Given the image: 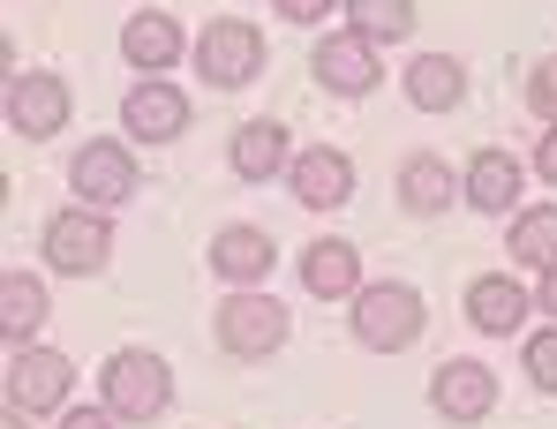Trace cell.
Segmentation results:
<instances>
[{
    "label": "cell",
    "instance_id": "cell-1",
    "mask_svg": "<svg viewBox=\"0 0 557 429\" xmlns=\"http://www.w3.org/2000/svg\"><path fill=\"white\" fill-rule=\"evenodd\" d=\"M98 400L121 415V422H166V407H174V369H166V354H151V346H121V354H106V369H98Z\"/></svg>",
    "mask_w": 557,
    "mask_h": 429
},
{
    "label": "cell",
    "instance_id": "cell-2",
    "mask_svg": "<svg viewBox=\"0 0 557 429\" xmlns=\"http://www.w3.org/2000/svg\"><path fill=\"white\" fill-rule=\"evenodd\" d=\"M188 61H196V76L211 90H249L264 76V61H272V46H264V30L257 23H242V15H219L196 46H188Z\"/></svg>",
    "mask_w": 557,
    "mask_h": 429
},
{
    "label": "cell",
    "instance_id": "cell-3",
    "mask_svg": "<svg viewBox=\"0 0 557 429\" xmlns=\"http://www.w3.org/2000/svg\"><path fill=\"white\" fill-rule=\"evenodd\" d=\"M355 340L370 346V354H407V346L422 340V294L407 286V279H370L362 294H355Z\"/></svg>",
    "mask_w": 557,
    "mask_h": 429
},
{
    "label": "cell",
    "instance_id": "cell-4",
    "mask_svg": "<svg viewBox=\"0 0 557 429\" xmlns=\"http://www.w3.org/2000/svg\"><path fill=\"white\" fill-rule=\"evenodd\" d=\"M46 271H61V279H91L113 263V219L91 211V204H61L53 219H46Z\"/></svg>",
    "mask_w": 557,
    "mask_h": 429
},
{
    "label": "cell",
    "instance_id": "cell-5",
    "mask_svg": "<svg viewBox=\"0 0 557 429\" xmlns=\"http://www.w3.org/2000/svg\"><path fill=\"white\" fill-rule=\"evenodd\" d=\"M211 332H219V346H226L234 361H264V354H278V346H286L294 317L278 309L272 294H257V286H234V294L219 302Z\"/></svg>",
    "mask_w": 557,
    "mask_h": 429
},
{
    "label": "cell",
    "instance_id": "cell-6",
    "mask_svg": "<svg viewBox=\"0 0 557 429\" xmlns=\"http://www.w3.org/2000/svg\"><path fill=\"white\" fill-rule=\"evenodd\" d=\"M136 188H144V167L128 159V144H121V136H91V144L69 159V196H76V204H91V211H121Z\"/></svg>",
    "mask_w": 557,
    "mask_h": 429
},
{
    "label": "cell",
    "instance_id": "cell-7",
    "mask_svg": "<svg viewBox=\"0 0 557 429\" xmlns=\"http://www.w3.org/2000/svg\"><path fill=\"white\" fill-rule=\"evenodd\" d=\"M8 128L23 136V144H46V136H61L69 128V113H76V98L69 84L53 76V69H8Z\"/></svg>",
    "mask_w": 557,
    "mask_h": 429
},
{
    "label": "cell",
    "instance_id": "cell-8",
    "mask_svg": "<svg viewBox=\"0 0 557 429\" xmlns=\"http://www.w3.org/2000/svg\"><path fill=\"white\" fill-rule=\"evenodd\" d=\"M69 392H76V361L69 354H53V346H15L8 354V407L53 415V407H69Z\"/></svg>",
    "mask_w": 557,
    "mask_h": 429
},
{
    "label": "cell",
    "instance_id": "cell-9",
    "mask_svg": "<svg viewBox=\"0 0 557 429\" xmlns=\"http://www.w3.org/2000/svg\"><path fill=\"white\" fill-rule=\"evenodd\" d=\"M121 128H128V144H174L188 128V98L166 76H136L121 98Z\"/></svg>",
    "mask_w": 557,
    "mask_h": 429
},
{
    "label": "cell",
    "instance_id": "cell-10",
    "mask_svg": "<svg viewBox=\"0 0 557 429\" xmlns=\"http://www.w3.org/2000/svg\"><path fill=\"white\" fill-rule=\"evenodd\" d=\"M309 76L332 90V98H370L376 84H384V61H376L370 38H317V53H309Z\"/></svg>",
    "mask_w": 557,
    "mask_h": 429
},
{
    "label": "cell",
    "instance_id": "cell-11",
    "mask_svg": "<svg viewBox=\"0 0 557 429\" xmlns=\"http://www.w3.org/2000/svg\"><path fill=\"white\" fill-rule=\"evenodd\" d=\"M272 263H278V242L249 219L211 234V279H226V286H257V279H272Z\"/></svg>",
    "mask_w": 557,
    "mask_h": 429
},
{
    "label": "cell",
    "instance_id": "cell-12",
    "mask_svg": "<svg viewBox=\"0 0 557 429\" xmlns=\"http://www.w3.org/2000/svg\"><path fill=\"white\" fill-rule=\"evenodd\" d=\"M286 181H294V196H301L309 211H339V204L355 196V159L332 151V144H309V151H294Z\"/></svg>",
    "mask_w": 557,
    "mask_h": 429
},
{
    "label": "cell",
    "instance_id": "cell-13",
    "mask_svg": "<svg viewBox=\"0 0 557 429\" xmlns=\"http://www.w3.org/2000/svg\"><path fill=\"white\" fill-rule=\"evenodd\" d=\"M528 309H535V294H528L520 279H467V324H474V332L520 340V332H528Z\"/></svg>",
    "mask_w": 557,
    "mask_h": 429
},
{
    "label": "cell",
    "instance_id": "cell-14",
    "mask_svg": "<svg viewBox=\"0 0 557 429\" xmlns=\"http://www.w3.org/2000/svg\"><path fill=\"white\" fill-rule=\"evenodd\" d=\"M453 196H467L453 181V159H437V151H407L399 159V211L407 219H445Z\"/></svg>",
    "mask_w": 557,
    "mask_h": 429
},
{
    "label": "cell",
    "instance_id": "cell-15",
    "mask_svg": "<svg viewBox=\"0 0 557 429\" xmlns=\"http://www.w3.org/2000/svg\"><path fill=\"white\" fill-rule=\"evenodd\" d=\"M460 188H467V204L474 211H490V219H512L520 211V188H528V173H520V159L512 151H474L467 159V173H460Z\"/></svg>",
    "mask_w": 557,
    "mask_h": 429
},
{
    "label": "cell",
    "instance_id": "cell-16",
    "mask_svg": "<svg viewBox=\"0 0 557 429\" xmlns=\"http://www.w3.org/2000/svg\"><path fill=\"white\" fill-rule=\"evenodd\" d=\"M430 407H437L445 422H482V415L497 407V377L460 354V361H445V369L430 377Z\"/></svg>",
    "mask_w": 557,
    "mask_h": 429
},
{
    "label": "cell",
    "instance_id": "cell-17",
    "mask_svg": "<svg viewBox=\"0 0 557 429\" xmlns=\"http://www.w3.org/2000/svg\"><path fill=\"white\" fill-rule=\"evenodd\" d=\"M46 309H53L46 279H30L23 263H8V271H0V340H8V346H30L38 332H46Z\"/></svg>",
    "mask_w": 557,
    "mask_h": 429
},
{
    "label": "cell",
    "instance_id": "cell-18",
    "mask_svg": "<svg viewBox=\"0 0 557 429\" xmlns=\"http://www.w3.org/2000/svg\"><path fill=\"white\" fill-rule=\"evenodd\" d=\"M301 286L317 294V302H355L362 294V257H355V242H309L301 249Z\"/></svg>",
    "mask_w": 557,
    "mask_h": 429
},
{
    "label": "cell",
    "instance_id": "cell-19",
    "mask_svg": "<svg viewBox=\"0 0 557 429\" xmlns=\"http://www.w3.org/2000/svg\"><path fill=\"white\" fill-rule=\"evenodd\" d=\"M226 159H234L242 181H272V173L294 167V136H286V121H242L234 144H226Z\"/></svg>",
    "mask_w": 557,
    "mask_h": 429
},
{
    "label": "cell",
    "instance_id": "cell-20",
    "mask_svg": "<svg viewBox=\"0 0 557 429\" xmlns=\"http://www.w3.org/2000/svg\"><path fill=\"white\" fill-rule=\"evenodd\" d=\"M399 90H407L422 113H453V106L467 98V69L453 61V53H414L407 76H399Z\"/></svg>",
    "mask_w": 557,
    "mask_h": 429
},
{
    "label": "cell",
    "instance_id": "cell-21",
    "mask_svg": "<svg viewBox=\"0 0 557 429\" xmlns=\"http://www.w3.org/2000/svg\"><path fill=\"white\" fill-rule=\"evenodd\" d=\"M121 53H128V69L159 76V69H174V61L188 53V38H182V23H174V15H128Z\"/></svg>",
    "mask_w": 557,
    "mask_h": 429
},
{
    "label": "cell",
    "instance_id": "cell-22",
    "mask_svg": "<svg viewBox=\"0 0 557 429\" xmlns=\"http://www.w3.org/2000/svg\"><path fill=\"white\" fill-rule=\"evenodd\" d=\"M505 249H512V263H528V271H557V204H528V211H512Z\"/></svg>",
    "mask_w": 557,
    "mask_h": 429
},
{
    "label": "cell",
    "instance_id": "cell-23",
    "mask_svg": "<svg viewBox=\"0 0 557 429\" xmlns=\"http://www.w3.org/2000/svg\"><path fill=\"white\" fill-rule=\"evenodd\" d=\"M347 30L370 38V46H384V38H414V0H347Z\"/></svg>",
    "mask_w": 557,
    "mask_h": 429
},
{
    "label": "cell",
    "instance_id": "cell-24",
    "mask_svg": "<svg viewBox=\"0 0 557 429\" xmlns=\"http://www.w3.org/2000/svg\"><path fill=\"white\" fill-rule=\"evenodd\" d=\"M520 369H528V384H535V392H550V400H557V324L528 332V346H520Z\"/></svg>",
    "mask_w": 557,
    "mask_h": 429
},
{
    "label": "cell",
    "instance_id": "cell-25",
    "mask_svg": "<svg viewBox=\"0 0 557 429\" xmlns=\"http://www.w3.org/2000/svg\"><path fill=\"white\" fill-rule=\"evenodd\" d=\"M528 113H543L557 128V53H543V61L528 69Z\"/></svg>",
    "mask_w": 557,
    "mask_h": 429
},
{
    "label": "cell",
    "instance_id": "cell-26",
    "mask_svg": "<svg viewBox=\"0 0 557 429\" xmlns=\"http://www.w3.org/2000/svg\"><path fill=\"white\" fill-rule=\"evenodd\" d=\"M61 429H121V415H113L106 400H91V407H69V415H61Z\"/></svg>",
    "mask_w": 557,
    "mask_h": 429
},
{
    "label": "cell",
    "instance_id": "cell-27",
    "mask_svg": "<svg viewBox=\"0 0 557 429\" xmlns=\"http://www.w3.org/2000/svg\"><path fill=\"white\" fill-rule=\"evenodd\" d=\"M339 0H272V15H286V23H324Z\"/></svg>",
    "mask_w": 557,
    "mask_h": 429
},
{
    "label": "cell",
    "instance_id": "cell-28",
    "mask_svg": "<svg viewBox=\"0 0 557 429\" xmlns=\"http://www.w3.org/2000/svg\"><path fill=\"white\" fill-rule=\"evenodd\" d=\"M535 173H543V181H550V188H557V128H550V136H543V144H535Z\"/></svg>",
    "mask_w": 557,
    "mask_h": 429
},
{
    "label": "cell",
    "instance_id": "cell-29",
    "mask_svg": "<svg viewBox=\"0 0 557 429\" xmlns=\"http://www.w3.org/2000/svg\"><path fill=\"white\" fill-rule=\"evenodd\" d=\"M535 302L550 309V324H557V271H543V286H535Z\"/></svg>",
    "mask_w": 557,
    "mask_h": 429
},
{
    "label": "cell",
    "instance_id": "cell-30",
    "mask_svg": "<svg viewBox=\"0 0 557 429\" xmlns=\"http://www.w3.org/2000/svg\"><path fill=\"white\" fill-rule=\"evenodd\" d=\"M0 429H23V407H8V415H0Z\"/></svg>",
    "mask_w": 557,
    "mask_h": 429
}]
</instances>
